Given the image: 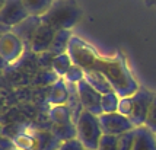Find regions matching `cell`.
Masks as SVG:
<instances>
[{
    "label": "cell",
    "mask_w": 156,
    "mask_h": 150,
    "mask_svg": "<svg viewBox=\"0 0 156 150\" xmlns=\"http://www.w3.org/2000/svg\"><path fill=\"white\" fill-rule=\"evenodd\" d=\"M90 72L102 73L120 98L134 95L140 89L134 76L131 75L127 63L120 55H114V57L99 55Z\"/></svg>",
    "instance_id": "1"
},
{
    "label": "cell",
    "mask_w": 156,
    "mask_h": 150,
    "mask_svg": "<svg viewBox=\"0 0 156 150\" xmlns=\"http://www.w3.org/2000/svg\"><path fill=\"white\" fill-rule=\"evenodd\" d=\"M82 9L75 0H54L53 6L41 19L44 23L53 26L55 31L69 29L76 26L82 19Z\"/></svg>",
    "instance_id": "2"
},
{
    "label": "cell",
    "mask_w": 156,
    "mask_h": 150,
    "mask_svg": "<svg viewBox=\"0 0 156 150\" xmlns=\"http://www.w3.org/2000/svg\"><path fill=\"white\" fill-rule=\"evenodd\" d=\"M155 95L144 88H140L134 95L120 98L118 111L121 115L127 117L134 127H142L146 124L150 105L153 102Z\"/></svg>",
    "instance_id": "3"
},
{
    "label": "cell",
    "mask_w": 156,
    "mask_h": 150,
    "mask_svg": "<svg viewBox=\"0 0 156 150\" xmlns=\"http://www.w3.org/2000/svg\"><path fill=\"white\" fill-rule=\"evenodd\" d=\"M76 130H77V138L86 149L98 150L101 138L104 137L99 117L89 111H83V114L79 117L76 123Z\"/></svg>",
    "instance_id": "4"
},
{
    "label": "cell",
    "mask_w": 156,
    "mask_h": 150,
    "mask_svg": "<svg viewBox=\"0 0 156 150\" xmlns=\"http://www.w3.org/2000/svg\"><path fill=\"white\" fill-rule=\"evenodd\" d=\"M29 18L22 0H2L0 7V23L2 26L12 29Z\"/></svg>",
    "instance_id": "5"
},
{
    "label": "cell",
    "mask_w": 156,
    "mask_h": 150,
    "mask_svg": "<svg viewBox=\"0 0 156 150\" xmlns=\"http://www.w3.org/2000/svg\"><path fill=\"white\" fill-rule=\"evenodd\" d=\"M23 50H27L23 41L12 31L3 32L0 38V57L5 64H12L19 58Z\"/></svg>",
    "instance_id": "6"
},
{
    "label": "cell",
    "mask_w": 156,
    "mask_h": 150,
    "mask_svg": "<svg viewBox=\"0 0 156 150\" xmlns=\"http://www.w3.org/2000/svg\"><path fill=\"white\" fill-rule=\"evenodd\" d=\"M99 123H101L104 134H108V136H121L124 133L136 128L129 118L121 115L120 112L101 114L99 115Z\"/></svg>",
    "instance_id": "7"
},
{
    "label": "cell",
    "mask_w": 156,
    "mask_h": 150,
    "mask_svg": "<svg viewBox=\"0 0 156 150\" xmlns=\"http://www.w3.org/2000/svg\"><path fill=\"white\" fill-rule=\"evenodd\" d=\"M76 88H77V92H79V96H80V101L83 103L85 109L98 117L101 115L102 114V105H101L102 95L101 93L94 86H90L85 79L77 83Z\"/></svg>",
    "instance_id": "8"
},
{
    "label": "cell",
    "mask_w": 156,
    "mask_h": 150,
    "mask_svg": "<svg viewBox=\"0 0 156 150\" xmlns=\"http://www.w3.org/2000/svg\"><path fill=\"white\" fill-rule=\"evenodd\" d=\"M57 34L53 26H50L47 23H41L37 32H35L34 38H32V42H31V51L34 54H44V53H48V50L51 47V44L54 41V37Z\"/></svg>",
    "instance_id": "9"
},
{
    "label": "cell",
    "mask_w": 156,
    "mask_h": 150,
    "mask_svg": "<svg viewBox=\"0 0 156 150\" xmlns=\"http://www.w3.org/2000/svg\"><path fill=\"white\" fill-rule=\"evenodd\" d=\"M41 23H42V19H41V18H38V16H29V18H27L22 23L16 25L15 28H12L10 31H12L13 34L18 35L20 40L23 41L27 50H29V48H31L32 38H34L35 32H37V29H38V26H40Z\"/></svg>",
    "instance_id": "10"
},
{
    "label": "cell",
    "mask_w": 156,
    "mask_h": 150,
    "mask_svg": "<svg viewBox=\"0 0 156 150\" xmlns=\"http://www.w3.org/2000/svg\"><path fill=\"white\" fill-rule=\"evenodd\" d=\"M32 136H34L32 150H58L63 143L51 130H34Z\"/></svg>",
    "instance_id": "11"
},
{
    "label": "cell",
    "mask_w": 156,
    "mask_h": 150,
    "mask_svg": "<svg viewBox=\"0 0 156 150\" xmlns=\"http://www.w3.org/2000/svg\"><path fill=\"white\" fill-rule=\"evenodd\" d=\"M69 101V85L64 79H58L57 82L51 86L50 93L47 98V103L50 106L55 105H67Z\"/></svg>",
    "instance_id": "12"
},
{
    "label": "cell",
    "mask_w": 156,
    "mask_h": 150,
    "mask_svg": "<svg viewBox=\"0 0 156 150\" xmlns=\"http://www.w3.org/2000/svg\"><path fill=\"white\" fill-rule=\"evenodd\" d=\"M136 140L133 150H156V134H153L144 125L136 127Z\"/></svg>",
    "instance_id": "13"
},
{
    "label": "cell",
    "mask_w": 156,
    "mask_h": 150,
    "mask_svg": "<svg viewBox=\"0 0 156 150\" xmlns=\"http://www.w3.org/2000/svg\"><path fill=\"white\" fill-rule=\"evenodd\" d=\"M72 31L69 29H61V31H57V34L54 37V41L51 44V47L48 50V54L51 57H55V55H60L67 53L69 44H70V40H72Z\"/></svg>",
    "instance_id": "14"
},
{
    "label": "cell",
    "mask_w": 156,
    "mask_h": 150,
    "mask_svg": "<svg viewBox=\"0 0 156 150\" xmlns=\"http://www.w3.org/2000/svg\"><path fill=\"white\" fill-rule=\"evenodd\" d=\"M85 80H86L90 86H94L101 95H107V93L114 92V89H112V86H111L109 82L107 80V77L102 75V73H99V72H86Z\"/></svg>",
    "instance_id": "15"
},
{
    "label": "cell",
    "mask_w": 156,
    "mask_h": 150,
    "mask_svg": "<svg viewBox=\"0 0 156 150\" xmlns=\"http://www.w3.org/2000/svg\"><path fill=\"white\" fill-rule=\"evenodd\" d=\"M67 106H69V109H70V112H72V120H73L75 123H77V120H79V117L83 114V111H86L80 101V96H79V92H77L76 85H69Z\"/></svg>",
    "instance_id": "16"
},
{
    "label": "cell",
    "mask_w": 156,
    "mask_h": 150,
    "mask_svg": "<svg viewBox=\"0 0 156 150\" xmlns=\"http://www.w3.org/2000/svg\"><path fill=\"white\" fill-rule=\"evenodd\" d=\"M54 0H22V5L25 6L29 16L42 18L53 6Z\"/></svg>",
    "instance_id": "17"
},
{
    "label": "cell",
    "mask_w": 156,
    "mask_h": 150,
    "mask_svg": "<svg viewBox=\"0 0 156 150\" xmlns=\"http://www.w3.org/2000/svg\"><path fill=\"white\" fill-rule=\"evenodd\" d=\"M48 117L51 120L53 125H60V124H66L72 120V112L69 109L67 105H55V106H50L48 109Z\"/></svg>",
    "instance_id": "18"
},
{
    "label": "cell",
    "mask_w": 156,
    "mask_h": 150,
    "mask_svg": "<svg viewBox=\"0 0 156 150\" xmlns=\"http://www.w3.org/2000/svg\"><path fill=\"white\" fill-rule=\"evenodd\" d=\"M72 66H73V61H72V58H70V55L67 53L55 55V57L51 58V70L58 77H61V79L69 73V70L72 68Z\"/></svg>",
    "instance_id": "19"
},
{
    "label": "cell",
    "mask_w": 156,
    "mask_h": 150,
    "mask_svg": "<svg viewBox=\"0 0 156 150\" xmlns=\"http://www.w3.org/2000/svg\"><path fill=\"white\" fill-rule=\"evenodd\" d=\"M51 131L54 133L57 138L60 141H66L70 138H76L77 137V130H76L75 121H69L66 124H60V125H53Z\"/></svg>",
    "instance_id": "20"
},
{
    "label": "cell",
    "mask_w": 156,
    "mask_h": 150,
    "mask_svg": "<svg viewBox=\"0 0 156 150\" xmlns=\"http://www.w3.org/2000/svg\"><path fill=\"white\" fill-rule=\"evenodd\" d=\"M118 103H120V96L115 92H111L107 95H102V114H111L118 111Z\"/></svg>",
    "instance_id": "21"
},
{
    "label": "cell",
    "mask_w": 156,
    "mask_h": 150,
    "mask_svg": "<svg viewBox=\"0 0 156 150\" xmlns=\"http://www.w3.org/2000/svg\"><path fill=\"white\" fill-rule=\"evenodd\" d=\"M12 140H13L15 146L20 150H32L34 149V136H32V131H31V133H27V131L18 133Z\"/></svg>",
    "instance_id": "22"
},
{
    "label": "cell",
    "mask_w": 156,
    "mask_h": 150,
    "mask_svg": "<svg viewBox=\"0 0 156 150\" xmlns=\"http://www.w3.org/2000/svg\"><path fill=\"white\" fill-rule=\"evenodd\" d=\"M85 75H86V72H85L83 68L79 67V66H76V64H73L72 68L69 70V73L64 76L63 79H64L69 85H77L80 80L85 79Z\"/></svg>",
    "instance_id": "23"
},
{
    "label": "cell",
    "mask_w": 156,
    "mask_h": 150,
    "mask_svg": "<svg viewBox=\"0 0 156 150\" xmlns=\"http://www.w3.org/2000/svg\"><path fill=\"white\" fill-rule=\"evenodd\" d=\"M134 140H136V131L134 130L118 136V150H133Z\"/></svg>",
    "instance_id": "24"
},
{
    "label": "cell",
    "mask_w": 156,
    "mask_h": 150,
    "mask_svg": "<svg viewBox=\"0 0 156 150\" xmlns=\"http://www.w3.org/2000/svg\"><path fill=\"white\" fill-rule=\"evenodd\" d=\"M60 77L55 75L53 70H44V72H41L40 75L35 77L34 82L37 83V85H40V86H44V85H54L57 80H58Z\"/></svg>",
    "instance_id": "25"
},
{
    "label": "cell",
    "mask_w": 156,
    "mask_h": 150,
    "mask_svg": "<svg viewBox=\"0 0 156 150\" xmlns=\"http://www.w3.org/2000/svg\"><path fill=\"white\" fill-rule=\"evenodd\" d=\"M98 150H118V136H108L104 134Z\"/></svg>",
    "instance_id": "26"
},
{
    "label": "cell",
    "mask_w": 156,
    "mask_h": 150,
    "mask_svg": "<svg viewBox=\"0 0 156 150\" xmlns=\"http://www.w3.org/2000/svg\"><path fill=\"white\" fill-rule=\"evenodd\" d=\"M146 128H149L153 134H156V95L153 98V102L150 105L149 114H147V120H146V124H144Z\"/></svg>",
    "instance_id": "27"
},
{
    "label": "cell",
    "mask_w": 156,
    "mask_h": 150,
    "mask_svg": "<svg viewBox=\"0 0 156 150\" xmlns=\"http://www.w3.org/2000/svg\"><path fill=\"white\" fill-rule=\"evenodd\" d=\"M58 150H86V147L82 144V141L76 137V138H70V140H66L63 141Z\"/></svg>",
    "instance_id": "28"
},
{
    "label": "cell",
    "mask_w": 156,
    "mask_h": 150,
    "mask_svg": "<svg viewBox=\"0 0 156 150\" xmlns=\"http://www.w3.org/2000/svg\"><path fill=\"white\" fill-rule=\"evenodd\" d=\"M15 147H16V146H15L12 138L2 137V140H0V150H13Z\"/></svg>",
    "instance_id": "29"
},
{
    "label": "cell",
    "mask_w": 156,
    "mask_h": 150,
    "mask_svg": "<svg viewBox=\"0 0 156 150\" xmlns=\"http://www.w3.org/2000/svg\"><path fill=\"white\" fill-rule=\"evenodd\" d=\"M147 6H156V0H144Z\"/></svg>",
    "instance_id": "30"
},
{
    "label": "cell",
    "mask_w": 156,
    "mask_h": 150,
    "mask_svg": "<svg viewBox=\"0 0 156 150\" xmlns=\"http://www.w3.org/2000/svg\"><path fill=\"white\" fill-rule=\"evenodd\" d=\"M13 150H20V149H18V147H15V149Z\"/></svg>",
    "instance_id": "31"
},
{
    "label": "cell",
    "mask_w": 156,
    "mask_h": 150,
    "mask_svg": "<svg viewBox=\"0 0 156 150\" xmlns=\"http://www.w3.org/2000/svg\"><path fill=\"white\" fill-rule=\"evenodd\" d=\"M86 150H88V149H86Z\"/></svg>",
    "instance_id": "32"
}]
</instances>
